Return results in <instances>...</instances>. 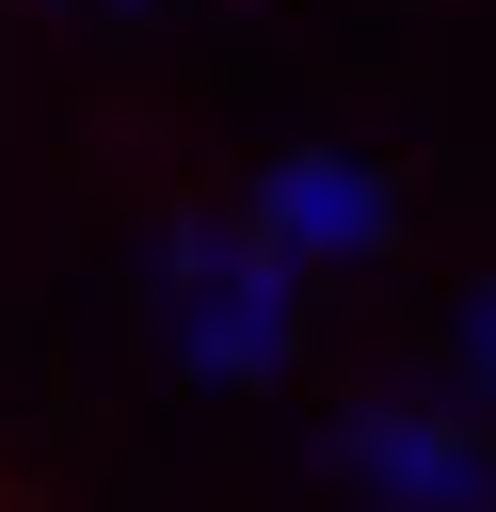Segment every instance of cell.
<instances>
[{"label":"cell","mask_w":496,"mask_h":512,"mask_svg":"<svg viewBox=\"0 0 496 512\" xmlns=\"http://www.w3.org/2000/svg\"><path fill=\"white\" fill-rule=\"evenodd\" d=\"M304 272L256 240V224H176L160 240V304H176V352L208 368V384H256V368H288V304Z\"/></svg>","instance_id":"obj_1"},{"label":"cell","mask_w":496,"mask_h":512,"mask_svg":"<svg viewBox=\"0 0 496 512\" xmlns=\"http://www.w3.org/2000/svg\"><path fill=\"white\" fill-rule=\"evenodd\" d=\"M336 464H352L384 512H496V448H480L448 400H352V416H336Z\"/></svg>","instance_id":"obj_2"},{"label":"cell","mask_w":496,"mask_h":512,"mask_svg":"<svg viewBox=\"0 0 496 512\" xmlns=\"http://www.w3.org/2000/svg\"><path fill=\"white\" fill-rule=\"evenodd\" d=\"M288 272H352V256H384L400 240V192L368 176V160H336V144H288L272 176H256V208H240Z\"/></svg>","instance_id":"obj_3"}]
</instances>
